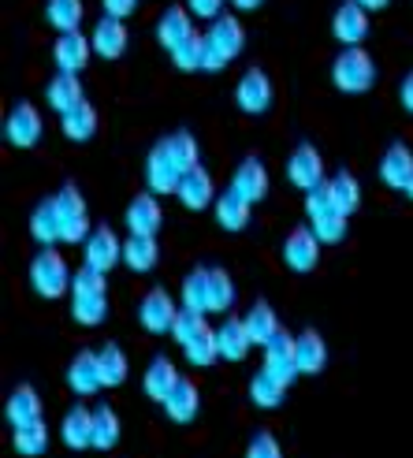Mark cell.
Wrapping results in <instances>:
<instances>
[{"label": "cell", "instance_id": "1", "mask_svg": "<svg viewBox=\"0 0 413 458\" xmlns=\"http://www.w3.org/2000/svg\"><path fill=\"white\" fill-rule=\"evenodd\" d=\"M246 49V30L235 15H220L209 22V30H205V64L201 72H223L232 60H239Z\"/></svg>", "mask_w": 413, "mask_h": 458}, {"label": "cell", "instance_id": "2", "mask_svg": "<svg viewBox=\"0 0 413 458\" xmlns=\"http://www.w3.org/2000/svg\"><path fill=\"white\" fill-rule=\"evenodd\" d=\"M72 268H67L63 254L56 246H41L34 261H30V287L41 294V299H63L72 291Z\"/></svg>", "mask_w": 413, "mask_h": 458}, {"label": "cell", "instance_id": "3", "mask_svg": "<svg viewBox=\"0 0 413 458\" xmlns=\"http://www.w3.org/2000/svg\"><path fill=\"white\" fill-rule=\"evenodd\" d=\"M332 82L342 94H365V89H373V82H376V60L365 53L361 45L342 49L332 64Z\"/></svg>", "mask_w": 413, "mask_h": 458}, {"label": "cell", "instance_id": "4", "mask_svg": "<svg viewBox=\"0 0 413 458\" xmlns=\"http://www.w3.org/2000/svg\"><path fill=\"white\" fill-rule=\"evenodd\" d=\"M56 198V213H60V232L63 242H86L89 239V209H86V198L75 182H63V187L53 194Z\"/></svg>", "mask_w": 413, "mask_h": 458}, {"label": "cell", "instance_id": "5", "mask_svg": "<svg viewBox=\"0 0 413 458\" xmlns=\"http://www.w3.org/2000/svg\"><path fill=\"white\" fill-rule=\"evenodd\" d=\"M182 175H187V172H182V165L175 160L168 139H160L149 149V157H146V182H149V191L153 194H175Z\"/></svg>", "mask_w": 413, "mask_h": 458}, {"label": "cell", "instance_id": "6", "mask_svg": "<svg viewBox=\"0 0 413 458\" xmlns=\"http://www.w3.org/2000/svg\"><path fill=\"white\" fill-rule=\"evenodd\" d=\"M41 131H45L41 112H38L30 101L12 105V112L4 116V139H8V146H15V149H34V146L41 142Z\"/></svg>", "mask_w": 413, "mask_h": 458}, {"label": "cell", "instance_id": "7", "mask_svg": "<svg viewBox=\"0 0 413 458\" xmlns=\"http://www.w3.org/2000/svg\"><path fill=\"white\" fill-rule=\"evenodd\" d=\"M272 98H275L272 79H268V72H261V67H249L235 86V105L246 112V116H265L272 108Z\"/></svg>", "mask_w": 413, "mask_h": 458}, {"label": "cell", "instance_id": "8", "mask_svg": "<svg viewBox=\"0 0 413 458\" xmlns=\"http://www.w3.org/2000/svg\"><path fill=\"white\" fill-rule=\"evenodd\" d=\"M82 250H86V261H82V265L97 268V272H112L116 265H123V242H120V235L112 232L108 224L94 227V232H89V239L82 242Z\"/></svg>", "mask_w": 413, "mask_h": 458}, {"label": "cell", "instance_id": "9", "mask_svg": "<svg viewBox=\"0 0 413 458\" xmlns=\"http://www.w3.org/2000/svg\"><path fill=\"white\" fill-rule=\"evenodd\" d=\"M175 317H179V306L172 302V294L164 287H153L142 299V306H138V325H142L146 332H153V335L172 332Z\"/></svg>", "mask_w": 413, "mask_h": 458}, {"label": "cell", "instance_id": "10", "mask_svg": "<svg viewBox=\"0 0 413 458\" xmlns=\"http://www.w3.org/2000/svg\"><path fill=\"white\" fill-rule=\"evenodd\" d=\"M332 34L342 49H354V45H361L369 38V12H365L358 0H342L335 8V19H332Z\"/></svg>", "mask_w": 413, "mask_h": 458}, {"label": "cell", "instance_id": "11", "mask_svg": "<svg viewBox=\"0 0 413 458\" xmlns=\"http://www.w3.org/2000/svg\"><path fill=\"white\" fill-rule=\"evenodd\" d=\"M287 179L294 182L298 191H313V187H320V182H324V160H320L316 146L302 142V146H298V149L287 157Z\"/></svg>", "mask_w": 413, "mask_h": 458}, {"label": "cell", "instance_id": "12", "mask_svg": "<svg viewBox=\"0 0 413 458\" xmlns=\"http://www.w3.org/2000/svg\"><path fill=\"white\" fill-rule=\"evenodd\" d=\"M320 261V239L313 235V227H294L283 242V265L291 272H313Z\"/></svg>", "mask_w": 413, "mask_h": 458}, {"label": "cell", "instance_id": "13", "mask_svg": "<svg viewBox=\"0 0 413 458\" xmlns=\"http://www.w3.org/2000/svg\"><path fill=\"white\" fill-rule=\"evenodd\" d=\"M261 369L291 387V380L298 377V358H294V335L291 332H283V328L275 332V339L265 347V365Z\"/></svg>", "mask_w": 413, "mask_h": 458}, {"label": "cell", "instance_id": "14", "mask_svg": "<svg viewBox=\"0 0 413 458\" xmlns=\"http://www.w3.org/2000/svg\"><path fill=\"white\" fill-rule=\"evenodd\" d=\"M67 387H72L75 395H97L105 380H101V361H97V351H79L67 365Z\"/></svg>", "mask_w": 413, "mask_h": 458}, {"label": "cell", "instance_id": "15", "mask_svg": "<svg viewBox=\"0 0 413 458\" xmlns=\"http://www.w3.org/2000/svg\"><path fill=\"white\" fill-rule=\"evenodd\" d=\"M175 198H179L182 205H187V209L201 213V209H209V205H216V198H220V194H216V182H213V175L198 165V168H190L187 175H182V182H179Z\"/></svg>", "mask_w": 413, "mask_h": 458}, {"label": "cell", "instance_id": "16", "mask_svg": "<svg viewBox=\"0 0 413 458\" xmlns=\"http://www.w3.org/2000/svg\"><path fill=\"white\" fill-rule=\"evenodd\" d=\"M89 56H94V41H89L82 30H72V34H60L56 45H53V60L60 72H72L79 75L82 67L89 64Z\"/></svg>", "mask_w": 413, "mask_h": 458}, {"label": "cell", "instance_id": "17", "mask_svg": "<svg viewBox=\"0 0 413 458\" xmlns=\"http://www.w3.org/2000/svg\"><path fill=\"white\" fill-rule=\"evenodd\" d=\"M232 187L249 201V205H257L268 198V168H265V160L261 157H246L242 165L235 168L232 175Z\"/></svg>", "mask_w": 413, "mask_h": 458}, {"label": "cell", "instance_id": "18", "mask_svg": "<svg viewBox=\"0 0 413 458\" xmlns=\"http://www.w3.org/2000/svg\"><path fill=\"white\" fill-rule=\"evenodd\" d=\"M190 34H194V15H190V8H187V4L164 8V15H160V22H156V41L164 45L168 53H175Z\"/></svg>", "mask_w": 413, "mask_h": 458}, {"label": "cell", "instance_id": "19", "mask_svg": "<svg viewBox=\"0 0 413 458\" xmlns=\"http://www.w3.org/2000/svg\"><path fill=\"white\" fill-rule=\"evenodd\" d=\"M160 224H164V209H160V201H156L153 191L138 194L127 205V227H131V235H156Z\"/></svg>", "mask_w": 413, "mask_h": 458}, {"label": "cell", "instance_id": "20", "mask_svg": "<svg viewBox=\"0 0 413 458\" xmlns=\"http://www.w3.org/2000/svg\"><path fill=\"white\" fill-rule=\"evenodd\" d=\"M216 347H220L223 361H242L249 351H254V339H249L242 317H223V325L216 328Z\"/></svg>", "mask_w": 413, "mask_h": 458}, {"label": "cell", "instance_id": "21", "mask_svg": "<svg viewBox=\"0 0 413 458\" xmlns=\"http://www.w3.org/2000/svg\"><path fill=\"white\" fill-rule=\"evenodd\" d=\"M409 175H413V153H409V146L392 142V146H387V153L380 157V179H384V187L406 191L409 187Z\"/></svg>", "mask_w": 413, "mask_h": 458}, {"label": "cell", "instance_id": "22", "mask_svg": "<svg viewBox=\"0 0 413 458\" xmlns=\"http://www.w3.org/2000/svg\"><path fill=\"white\" fill-rule=\"evenodd\" d=\"M160 406H164V414H168L175 425H190V421L198 418V410H201V392H198V384L182 377V380L175 384V392H172L164 403H160Z\"/></svg>", "mask_w": 413, "mask_h": 458}, {"label": "cell", "instance_id": "23", "mask_svg": "<svg viewBox=\"0 0 413 458\" xmlns=\"http://www.w3.org/2000/svg\"><path fill=\"white\" fill-rule=\"evenodd\" d=\"M94 53L105 56V60H120L127 53V27H123V19H97V27H94Z\"/></svg>", "mask_w": 413, "mask_h": 458}, {"label": "cell", "instance_id": "24", "mask_svg": "<svg viewBox=\"0 0 413 458\" xmlns=\"http://www.w3.org/2000/svg\"><path fill=\"white\" fill-rule=\"evenodd\" d=\"M179 380H182V377H179V369L172 365V358L156 354V358L149 361L146 377H142V387H146V395H149L153 403H164V399L175 392V384H179Z\"/></svg>", "mask_w": 413, "mask_h": 458}, {"label": "cell", "instance_id": "25", "mask_svg": "<svg viewBox=\"0 0 413 458\" xmlns=\"http://www.w3.org/2000/svg\"><path fill=\"white\" fill-rule=\"evenodd\" d=\"M294 358H298V373H320L328 365V347H324V339H320V332L306 328V332H298L294 335Z\"/></svg>", "mask_w": 413, "mask_h": 458}, {"label": "cell", "instance_id": "26", "mask_svg": "<svg viewBox=\"0 0 413 458\" xmlns=\"http://www.w3.org/2000/svg\"><path fill=\"white\" fill-rule=\"evenodd\" d=\"M45 101H49V108L53 112H72L75 105H82L86 101V94H82V82L72 75V72H56L53 79H49V86H45Z\"/></svg>", "mask_w": 413, "mask_h": 458}, {"label": "cell", "instance_id": "27", "mask_svg": "<svg viewBox=\"0 0 413 458\" xmlns=\"http://www.w3.org/2000/svg\"><path fill=\"white\" fill-rule=\"evenodd\" d=\"M4 418H8V425H12V428H22V425H34V421H41V395L34 392L30 384H19L15 392L8 395Z\"/></svg>", "mask_w": 413, "mask_h": 458}, {"label": "cell", "instance_id": "28", "mask_svg": "<svg viewBox=\"0 0 413 458\" xmlns=\"http://www.w3.org/2000/svg\"><path fill=\"white\" fill-rule=\"evenodd\" d=\"M60 437L72 451H82V447H94V410L86 406H72L63 414V425H60Z\"/></svg>", "mask_w": 413, "mask_h": 458}, {"label": "cell", "instance_id": "29", "mask_svg": "<svg viewBox=\"0 0 413 458\" xmlns=\"http://www.w3.org/2000/svg\"><path fill=\"white\" fill-rule=\"evenodd\" d=\"M216 224L223 227V232H242V227L249 224V209H254V205H249L232 182H227V191L216 198Z\"/></svg>", "mask_w": 413, "mask_h": 458}, {"label": "cell", "instance_id": "30", "mask_svg": "<svg viewBox=\"0 0 413 458\" xmlns=\"http://www.w3.org/2000/svg\"><path fill=\"white\" fill-rule=\"evenodd\" d=\"M30 235H34L41 246H56V242H63L60 213H56V198H41V201H38V209L30 213Z\"/></svg>", "mask_w": 413, "mask_h": 458}, {"label": "cell", "instance_id": "31", "mask_svg": "<svg viewBox=\"0 0 413 458\" xmlns=\"http://www.w3.org/2000/svg\"><path fill=\"white\" fill-rule=\"evenodd\" d=\"M242 320H246V332H249V339H254V347H268V343L275 339V332H280V317H275V310L265 299H257L254 306H249V313Z\"/></svg>", "mask_w": 413, "mask_h": 458}, {"label": "cell", "instance_id": "32", "mask_svg": "<svg viewBox=\"0 0 413 458\" xmlns=\"http://www.w3.org/2000/svg\"><path fill=\"white\" fill-rule=\"evenodd\" d=\"M156 261H160L156 235H127V242H123V265L131 272H153Z\"/></svg>", "mask_w": 413, "mask_h": 458}, {"label": "cell", "instance_id": "33", "mask_svg": "<svg viewBox=\"0 0 413 458\" xmlns=\"http://www.w3.org/2000/svg\"><path fill=\"white\" fill-rule=\"evenodd\" d=\"M97 123H101V120H97V108L89 105V101L75 105L72 112H63V116H60V127H63V134H67L72 142H89V139L97 134Z\"/></svg>", "mask_w": 413, "mask_h": 458}, {"label": "cell", "instance_id": "34", "mask_svg": "<svg viewBox=\"0 0 413 458\" xmlns=\"http://www.w3.org/2000/svg\"><path fill=\"white\" fill-rule=\"evenodd\" d=\"M179 302L190 313H209V268H190L187 280L179 287Z\"/></svg>", "mask_w": 413, "mask_h": 458}, {"label": "cell", "instance_id": "35", "mask_svg": "<svg viewBox=\"0 0 413 458\" xmlns=\"http://www.w3.org/2000/svg\"><path fill=\"white\" fill-rule=\"evenodd\" d=\"M82 19H86L82 0H49V4H45V22H49L53 30H60V34L79 30Z\"/></svg>", "mask_w": 413, "mask_h": 458}, {"label": "cell", "instance_id": "36", "mask_svg": "<svg viewBox=\"0 0 413 458\" xmlns=\"http://www.w3.org/2000/svg\"><path fill=\"white\" fill-rule=\"evenodd\" d=\"M328 191H332V205L339 213H358L361 209V182L350 175V172H335L328 179Z\"/></svg>", "mask_w": 413, "mask_h": 458}, {"label": "cell", "instance_id": "37", "mask_svg": "<svg viewBox=\"0 0 413 458\" xmlns=\"http://www.w3.org/2000/svg\"><path fill=\"white\" fill-rule=\"evenodd\" d=\"M283 395H287V384H280L272 373L257 369L254 377H249V403H254V406H261V410H275V406L283 403Z\"/></svg>", "mask_w": 413, "mask_h": 458}, {"label": "cell", "instance_id": "38", "mask_svg": "<svg viewBox=\"0 0 413 458\" xmlns=\"http://www.w3.org/2000/svg\"><path fill=\"white\" fill-rule=\"evenodd\" d=\"M120 432H123V425H120L116 410H112L108 403L94 406V447L97 451H112L120 444Z\"/></svg>", "mask_w": 413, "mask_h": 458}, {"label": "cell", "instance_id": "39", "mask_svg": "<svg viewBox=\"0 0 413 458\" xmlns=\"http://www.w3.org/2000/svg\"><path fill=\"white\" fill-rule=\"evenodd\" d=\"M97 361H101V380L105 387H120L131 373V361L123 354V347H116V343H105V347L97 351Z\"/></svg>", "mask_w": 413, "mask_h": 458}, {"label": "cell", "instance_id": "40", "mask_svg": "<svg viewBox=\"0 0 413 458\" xmlns=\"http://www.w3.org/2000/svg\"><path fill=\"white\" fill-rule=\"evenodd\" d=\"M72 317L82 328H97L108 317V294H72Z\"/></svg>", "mask_w": 413, "mask_h": 458}, {"label": "cell", "instance_id": "41", "mask_svg": "<svg viewBox=\"0 0 413 458\" xmlns=\"http://www.w3.org/2000/svg\"><path fill=\"white\" fill-rule=\"evenodd\" d=\"M232 306H235L232 272L209 268V313H232Z\"/></svg>", "mask_w": 413, "mask_h": 458}, {"label": "cell", "instance_id": "42", "mask_svg": "<svg viewBox=\"0 0 413 458\" xmlns=\"http://www.w3.org/2000/svg\"><path fill=\"white\" fill-rule=\"evenodd\" d=\"M347 220H350L347 213L328 209V213L313 216L309 227H313V235L320 239V246H332V242H342V239H347Z\"/></svg>", "mask_w": 413, "mask_h": 458}, {"label": "cell", "instance_id": "43", "mask_svg": "<svg viewBox=\"0 0 413 458\" xmlns=\"http://www.w3.org/2000/svg\"><path fill=\"white\" fill-rule=\"evenodd\" d=\"M12 444H15V451L22 458H38V454H45V447H49V428H45V421L22 425V428H15Z\"/></svg>", "mask_w": 413, "mask_h": 458}, {"label": "cell", "instance_id": "44", "mask_svg": "<svg viewBox=\"0 0 413 458\" xmlns=\"http://www.w3.org/2000/svg\"><path fill=\"white\" fill-rule=\"evenodd\" d=\"M182 354H187L190 365H198V369H209V365L220 358V347H216V328H205L198 339H190L187 347H182Z\"/></svg>", "mask_w": 413, "mask_h": 458}, {"label": "cell", "instance_id": "45", "mask_svg": "<svg viewBox=\"0 0 413 458\" xmlns=\"http://www.w3.org/2000/svg\"><path fill=\"white\" fill-rule=\"evenodd\" d=\"M172 64L179 67V72H201V64H205V34L194 30V34L172 53Z\"/></svg>", "mask_w": 413, "mask_h": 458}, {"label": "cell", "instance_id": "46", "mask_svg": "<svg viewBox=\"0 0 413 458\" xmlns=\"http://www.w3.org/2000/svg\"><path fill=\"white\" fill-rule=\"evenodd\" d=\"M205 328H209V320H205L201 313H190V310H179V317H175V328H172V335H175V343L179 347H187L190 339H198Z\"/></svg>", "mask_w": 413, "mask_h": 458}, {"label": "cell", "instance_id": "47", "mask_svg": "<svg viewBox=\"0 0 413 458\" xmlns=\"http://www.w3.org/2000/svg\"><path fill=\"white\" fill-rule=\"evenodd\" d=\"M72 294H108V291H105V272L82 265V268L75 272V280H72Z\"/></svg>", "mask_w": 413, "mask_h": 458}, {"label": "cell", "instance_id": "48", "mask_svg": "<svg viewBox=\"0 0 413 458\" xmlns=\"http://www.w3.org/2000/svg\"><path fill=\"white\" fill-rule=\"evenodd\" d=\"M246 458H283V447L268 428H261V432H254V440H249Z\"/></svg>", "mask_w": 413, "mask_h": 458}, {"label": "cell", "instance_id": "49", "mask_svg": "<svg viewBox=\"0 0 413 458\" xmlns=\"http://www.w3.org/2000/svg\"><path fill=\"white\" fill-rule=\"evenodd\" d=\"M328 209H335V205H332V191H328V179H324V182H320V187L306 191V216L313 220V216L328 213Z\"/></svg>", "mask_w": 413, "mask_h": 458}, {"label": "cell", "instance_id": "50", "mask_svg": "<svg viewBox=\"0 0 413 458\" xmlns=\"http://www.w3.org/2000/svg\"><path fill=\"white\" fill-rule=\"evenodd\" d=\"M187 8L194 19H220L223 15V0H187Z\"/></svg>", "mask_w": 413, "mask_h": 458}, {"label": "cell", "instance_id": "51", "mask_svg": "<svg viewBox=\"0 0 413 458\" xmlns=\"http://www.w3.org/2000/svg\"><path fill=\"white\" fill-rule=\"evenodd\" d=\"M101 4H105V15H112V19H127V15L134 12L138 0H101Z\"/></svg>", "mask_w": 413, "mask_h": 458}, {"label": "cell", "instance_id": "52", "mask_svg": "<svg viewBox=\"0 0 413 458\" xmlns=\"http://www.w3.org/2000/svg\"><path fill=\"white\" fill-rule=\"evenodd\" d=\"M399 101H402V108L413 116V75L402 79V86H399Z\"/></svg>", "mask_w": 413, "mask_h": 458}, {"label": "cell", "instance_id": "53", "mask_svg": "<svg viewBox=\"0 0 413 458\" xmlns=\"http://www.w3.org/2000/svg\"><path fill=\"white\" fill-rule=\"evenodd\" d=\"M358 4L365 8V12H380V8H387L392 0H358Z\"/></svg>", "mask_w": 413, "mask_h": 458}, {"label": "cell", "instance_id": "54", "mask_svg": "<svg viewBox=\"0 0 413 458\" xmlns=\"http://www.w3.org/2000/svg\"><path fill=\"white\" fill-rule=\"evenodd\" d=\"M232 8H239V12H254V8H261V0H232Z\"/></svg>", "mask_w": 413, "mask_h": 458}, {"label": "cell", "instance_id": "55", "mask_svg": "<svg viewBox=\"0 0 413 458\" xmlns=\"http://www.w3.org/2000/svg\"><path fill=\"white\" fill-rule=\"evenodd\" d=\"M402 194H406V198H409V201H413V175H409V187H406V191H402Z\"/></svg>", "mask_w": 413, "mask_h": 458}]
</instances>
